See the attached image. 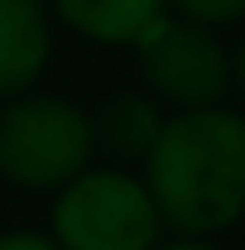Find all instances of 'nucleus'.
<instances>
[{
  "mask_svg": "<svg viewBox=\"0 0 245 250\" xmlns=\"http://www.w3.org/2000/svg\"><path fill=\"white\" fill-rule=\"evenodd\" d=\"M92 121V149H106L116 164H135L149 154L154 135H159V111L149 96L140 92H116L101 101V111L87 116Z\"/></svg>",
  "mask_w": 245,
  "mask_h": 250,
  "instance_id": "0eeeda50",
  "label": "nucleus"
},
{
  "mask_svg": "<svg viewBox=\"0 0 245 250\" xmlns=\"http://www.w3.org/2000/svg\"><path fill=\"white\" fill-rule=\"evenodd\" d=\"M154 250H216L207 236H183V241H173V246H154Z\"/></svg>",
  "mask_w": 245,
  "mask_h": 250,
  "instance_id": "9b49d317",
  "label": "nucleus"
},
{
  "mask_svg": "<svg viewBox=\"0 0 245 250\" xmlns=\"http://www.w3.org/2000/svg\"><path fill=\"white\" fill-rule=\"evenodd\" d=\"M0 250H58V246L34 231H10V236H0Z\"/></svg>",
  "mask_w": 245,
  "mask_h": 250,
  "instance_id": "1a4fd4ad",
  "label": "nucleus"
},
{
  "mask_svg": "<svg viewBox=\"0 0 245 250\" xmlns=\"http://www.w3.org/2000/svg\"><path fill=\"white\" fill-rule=\"evenodd\" d=\"M231 87H236L241 101H245V39H241V48L231 53Z\"/></svg>",
  "mask_w": 245,
  "mask_h": 250,
  "instance_id": "9d476101",
  "label": "nucleus"
},
{
  "mask_svg": "<svg viewBox=\"0 0 245 250\" xmlns=\"http://www.w3.org/2000/svg\"><path fill=\"white\" fill-rule=\"evenodd\" d=\"M168 0H53L58 20L92 43H140Z\"/></svg>",
  "mask_w": 245,
  "mask_h": 250,
  "instance_id": "423d86ee",
  "label": "nucleus"
},
{
  "mask_svg": "<svg viewBox=\"0 0 245 250\" xmlns=\"http://www.w3.org/2000/svg\"><path fill=\"white\" fill-rule=\"evenodd\" d=\"M92 121L62 96L20 92L0 106V178L24 192H58L92 164Z\"/></svg>",
  "mask_w": 245,
  "mask_h": 250,
  "instance_id": "f03ea898",
  "label": "nucleus"
},
{
  "mask_svg": "<svg viewBox=\"0 0 245 250\" xmlns=\"http://www.w3.org/2000/svg\"><path fill=\"white\" fill-rule=\"evenodd\" d=\"M173 10H183V20H192V24H207V29H216V24H236L245 15V0H168Z\"/></svg>",
  "mask_w": 245,
  "mask_h": 250,
  "instance_id": "6e6552de",
  "label": "nucleus"
},
{
  "mask_svg": "<svg viewBox=\"0 0 245 250\" xmlns=\"http://www.w3.org/2000/svg\"><path fill=\"white\" fill-rule=\"evenodd\" d=\"M159 226L144 183L121 168H82L53 202L58 250H154Z\"/></svg>",
  "mask_w": 245,
  "mask_h": 250,
  "instance_id": "7ed1b4c3",
  "label": "nucleus"
},
{
  "mask_svg": "<svg viewBox=\"0 0 245 250\" xmlns=\"http://www.w3.org/2000/svg\"><path fill=\"white\" fill-rule=\"evenodd\" d=\"M140 72L149 92L178 111L221 106L231 92V53L207 24L192 20H159L140 39Z\"/></svg>",
  "mask_w": 245,
  "mask_h": 250,
  "instance_id": "20e7f679",
  "label": "nucleus"
},
{
  "mask_svg": "<svg viewBox=\"0 0 245 250\" xmlns=\"http://www.w3.org/2000/svg\"><path fill=\"white\" fill-rule=\"evenodd\" d=\"M144 164V192L163 226L216 236L245 217V116L226 106L178 111L159 125Z\"/></svg>",
  "mask_w": 245,
  "mask_h": 250,
  "instance_id": "f257e3e1",
  "label": "nucleus"
},
{
  "mask_svg": "<svg viewBox=\"0 0 245 250\" xmlns=\"http://www.w3.org/2000/svg\"><path fill=\"white\" fill-rule=\"evenodd\" d=\"M48 10L43 0H0V96L29 92L48 67Z\"/></svg>",
  "mask_w": 245,
  "mask_h": 250,
  "instance_id": "39448f33",
  "label": "nucleus"
}]
</instances>
